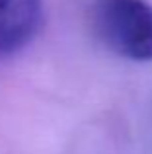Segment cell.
<instances>
[{
  "instance_id": "6da1fadb",
  "label": "cell",
  "mask_w": 152,
  "mask_h": 154,
  "mask_svg": "<svg viewBox=\"0 0 152 154\" xmlns=\"http://www.w3.org/2000/svg\"><path fill=\"white\" fill-rule=\"evenodd\" d=\"M90 27L98 41L131 63L152 60V4L148 0H90Z\"/></svg>"
},
{
  "instance_id": "7a4b0ae2",
  "label": "cell",
  "mask_w": 152,
  "mask_h": 154,
  "mask_svg": "<svg viewBox=\"0 0 152 154\" xmlns=\"http://www.w3.org/2000/svg\"><path fill=\"white\" fill-rule=\"evenodd\" d=\"M43 26V0H0V60L18 55Z\"/></svg>"
}]
</instances>
